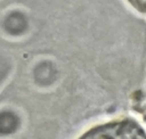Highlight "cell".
I'll return each mask as SVG.
<instances>
[{"mask_svg":"<svg viewBox=\"0 0 146 139\" xmlns=\"http://www.w3.org/2000/svg\"><path fill=\"white\" fill-rule=\"evenodd\" d=\"M82 139H146V135L138 125L125 121L95 129Z\"/></svg>","mask_w":146,"mask_h":139,"instance_id":"1","label":"cell"}]
</instances>
